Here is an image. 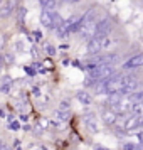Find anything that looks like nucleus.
<instances>
[{"mask_svg": "<svg viewBox=\"0 0 143 150\" xmlns=\"http://www.w3.org/2000/svg\"><path fill=\"white\" fill-rule=\"evenodd\" d=\"M111 30V21L109 19H101L96 24V34H108Z\"/></svg>", "mask_w": 143, "mask_h": 150, "instance_id": "nucleus-6", "label": "nucleus"}, {"mask_svg": "<svg viewBox=\"0 0 143 150\" xmlns=\"http://www.w3.org/2000/svg\"><path fill=\"white\" fill-rule=\"evenodd\" d=\"M125 79H126V76L123 74H113L109 76L108 79H106V93H121L123 86H125Z\"/></svg>", "mask_w": 143, "mask_h": 150, "instance_id": "nucleus-1", "label": "nucleus"}, {"mask_svg": "<svg viewBox=\"0 0 143 150\" xmlns=\"http://www.w3.org/2000/svg\"><path fill=\"white\" fill-rule=\"evenodd\" d=\"M4 47V37H2V35H0V49Z\"/></svg>", "mask_w": 143, "mask_h": 150, "instance_id": "nucleus-21", "label": "nucleus"}, {"mask_svg": "<svg viewBox=\"0 0 143 150\" xmlns=\"http://www.w3.org/2000/svg\"><path fill=\"white\" fill-rule=\"evenodd\" d=\"M0 150H12V149H10V145H4V143H0Z\"/></svg>", "mask_w": 143, "mask_h": 150, "instance_id": "nucleus-17", "label": "nucleus"}, {"mask_svg": "<svg viewBox=\"0 0 143 150\" xmlns=\"http://www.w3.org/2000/svg\"><path fill=\"white\" fill-rule=\"evenodd\" d=\"M54 118L56 120H59V122H66L69 118V111H62V110H57L54 113Z\"/></svg>", "mask_w": 143, "mask_h": 150, "instance_id": "nucleus-12", "label": "nucleus"}, {"mask_svg": "<svg viewBox=\"0 0 143 150\" xmlns=\"http://www.w3.org/2000/svg\"><path fill=\"white\" fill-rule=\"evenodd\" d=\"M86 125L89 127V130H91V132H98V125H96V122H93V115L86 116Z\"/></svg>", "mask_w": 143, "mask_h": 150, "instance_id": "nucleus-13", "label": "nucleus"}, {"mask_svg": "<svg viewBox=\"0 0 143 150\" xmlns=\"http://www.w3.org/2000/svg\"><path fill=\"white\" fill-rule=\"evenodd\" d=\"M59 110H62V111H69V101H62L61 105H59Z\"/></svg>", "mask_w": 143, "mask_h": 150, "instance_id": "nucleus-15", "label": "nucleus"}, {"mask_svg": "<svg viewBox=\"0 0 143 150\" xmlns=\"http://www.w3.org/2000/svg\"><path fill=\"white\" fill-rule=\"evenodd\" d=\"M76 98L81 101V105H91V101H93V98H91V95L88 91H77Z\"/></svg>", "mask_w": 143, "mask_h": 150, "instance_id": "nucleus-8", "label": "nucleus"}, {"mask_svg": "<svg viewBox=\"0 0 143 150\" xmlns=\"http://www.w3.org/2000/svg\"><path fill=\"white\" fill-rule=\"evenodd\" d=\"M2 68H4V61L0 59V73H2Z\"/></svg>", "mask_w": 143, "mask_h": 150, "instance_id": "nucleus-23", "label": "nucleus"}, {"mask_svg": "<svg viewBox=\"0 0 143 150\" xmlns=\"http://www.w3.org/2000/svg\"><path fill=\"white\" fill-rule=\"evenodd\" d=\"M103 122L106 123V125H113V123L116 122V113L111 111V110H109V111H104V113H103Z\"/></svg>", "mask_w": 143, "mask_h": 150, "instance_id": "nucleus-10", "label": "nucleus"}, {"mask_svg": "<svg viewBox=\"0 0 143 150\" xmlns=\"http://www.w3.org/2000/svg\"><path fill=\"white\" fill-rule=\"evenodd\" d=\"M5 61H7V62H12V61H14V56H7V57H5Z\"/></svg>", "mask_w": 143, "mask_h": 150, "instance_id": "nucleus-19", "label": "nucleus"}, {"mask_svg": "<svg viewBox=\"0 0 143 150\" xmlns=\"http://www.w3.org/2000/svg\"><path fill=\"white\" fill-rule=\"evenodd\" d=\"M131 150H143V149H142V147H133Z\"/></svg>", "mask_w": 143, "mask_h": 150, "instance_id": "nucleus-25", "label": "nucleus"}, {"mask_svg": "<svg viewBox=\"0 0 143 150\" xmlns=\"http://www.w3.org/2000/svg\"><path fill=\"white\" fill-rule=\"evenodd\" d=\"M81 34L82 37H88V39H91L93 35L96 34V22L91 21V22H84V24H81Z\"/></svg>", "mask_w": 143, "mask_h": 150, "instance_id": "nucleus-3", "label": "nucleus"}, {"mask_svg": "<svg viewBox=\"0 0 143 150\" xmlns=\"http://www.w3.org/2000/svg\"><path fill=\"white\" fill-rule=\"evenodd\" d=\"M94 93H98V95H103V93H106V79H99V81H94Z\"/></svg>", "mask_w": 143, "mask_h": 150, "instance_id": "nucleus-11", "label": "nucleus"}, {"mask_svg": "<svg viewBox=\"0 0 143 150\" xmlns=\"http://www.w3.org/2000/svg\"><path fill=\"white\" fill-rule=\"evenodd\" d=\"M41 24L44 27H49L52 29L54 27V19H52V10H47V8H44L41 12Z\"/></svg>", "mask_w": 143, "mask_h": 150, "instance_id": "nucleus-4", "label": "nucleus"}, {"mask_svg": "<svg viewBox=\"0 0 143 150\" xmlns=\"http://www.w3.org/2000/svg\"><path fill=\"white\" fill-rule=\"evenodd\" d=\"M136 88H138V79H136L135 76H126L125 86L121 89V95H131L133 91H136Z\"/></svg>", "mask_w": 143, "mask_h": 150, "instance_id": "nucleus-2", "label": "nucleus"}, {"mask_svg": "<svg viewBox=\"0 0 143 150\" xmlns=\"http://www.w3.org/2000/svg\"><path fill=\"white\" fill-rule=\"evenodd\" d=\"M19 127H20L19 123H10V128H12V130H17V128H19Z\"/></svg>", "mask_w": 143, "mask_h": 150, "instance_id": "nucleus-18", "label": "nucleus"}, {"mask_svg": "<svg viewBox=\"0 0 143 150\" xmlns=\"http://www.w3.org/2000/svg\"><path fill=\"white\" fill-rule=\"evenodd\" d=\"M125 66V69H135V68H142L143 66V54H136L133 56L131 59H128V61L123 64Z\"/></svg>", "mask_w": 143, "mask_h": 150, "instance_id": "nucleus-5", "label": "nucleus"}, {"mask_svg": "<svg viewBox=\"0 0 143 150\" xmlns=\"http://www.w3.org/2000/svg\"><path fill=\"white\" fill-rule=\"evenodd\" d=\"M68 4H76V2H79V0H66Z\"/></svg>", "mask_w": 143, "mask_h": 150, "instance_id": "nucleus-22", "label": "nucleus"}, {"mask_svg": "<svg viewBox=\"0 0 143 150\" xmlns=\"http://www.w3.org/2000/svg\"><path fill=\"white\" fill-rule=\"evenodd\" d=\"M46 51H47L49 56H54L56 54V51H54V47H52V46H46Z\"/></svg>", "mask_w": 143, "mask_h": 150, "instance_id": "nucleus-16", "label": "nucleus"}, {"mask_svg": "<svg viewBox=\"0 0 143 150\" xmlns=\"http://www.w3.org/2000/svg\"><path fill=\"white\" fill-rule=\"evenodd\" d=\"M10 83H12V81H7L5 84H2V86H0V93H8V91H10Z\"/></svg>", "mask_w": 143, "mask_h": 150, "instance_id": "nucleus-14", "label": "nucleus"}, {"mask_svg": "<svg viewBox=\"0 0 143 150\" xmlns=\"http://www.w3.org/2000/svg\"><path fill=\"white\" fill-rule=\"evenodd\" d=\"M121 100H123L121 93H109L108 103L109 105H113V106H118V105H121Z\"/></svg>", "mask_w": 143, "mask_h": 150, "instance_id": "nucleus-9", "label": "nucleus"}, {"mask_svg": "<svg viewBox=\"0 0 143 150\" xmlns=\"http://www.w3.org/2000/svg\"><path fill=\"white\" fill-rule=\"evenodd\" d=\"M0 143H2V142H0Z\"/></svg>", "mask_w": 143, "mask_h": 150, "instance_id": "nucleus-26", "label": "nucleus"}, {"mask_svg": "<svg viewBox=\"0 0 143 150\" xmlns=\"http://www.w3.org/2000/svg\"><path fill=\"white\" fill-rule=\"evenodd\" d=\"M138 138H140V143H142V147H143V133H140V135H138Z\"/></svg>", "mask_w": 143, "mask_h": 150, "instance_id": "nucleus-20", "label": "nucleus"}, {"mask_svg": "<svg viewBox=\"0 0 143 150\" xmlns=\"http://www.w3.org/2000/svg\"><path fill=\"white\" fill-rule=\"evenodd\" d=\"M138 127H140V116L138 115L130 116L128 120H126V123H125V130H135Z\"/></svg>", "mask_w": 143, "mask_h": 150, "instance_id": "nucleus-7", "label": "nucleus"}, {"mask_svg": "<svg viewBox=\"0 0 143 150\" xmlns=\"http://www.w3.org/2000/svg\"><path fill=\"white\" fill-rule=\"evenodd\" d=\"M140 127H143V116H140Z\"/></svg>", "mask_w": 143, "mask_h": 150, "instance_id": "nucleus-24", "label": "nucleus"}]
</instances>
